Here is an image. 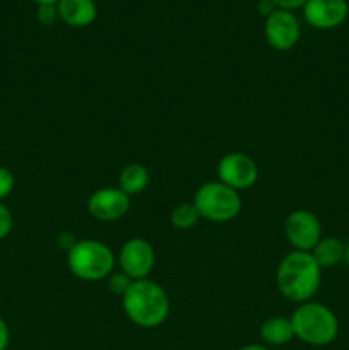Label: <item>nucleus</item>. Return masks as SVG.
Segmentation results:
<instances>
[{"instance_id":"16","label":"nucleus","mask_w":349,"mask_h":350,"mask_svg":"<svg viewBox=\"0 0 349 350\" xmlns=\"http://www.w3.org/2000/svg\"><path fill=\"white\" fill-rule=\"evenodd\" d=\"M198 219H201V214H198V211L195 208L194 202H192V204H187V202H185V204H180L178 207H174L173 211H171L170 215L171 224L177 229L194 228L198 222Z\"/></svg>"},{"instance_id":"8","label":"nucleus","mask_w":349,"mask_h":350,"mask_svg":"<svg viewBox=\"0 0 349 350\" xmlns=\"http://www.w3.org/2000/svg\"><path fill=\"white\" fill-rule=\"evenodd\" d=\"M154 250L149 241L142 238H132L122 246L118 256L120 270L132 280L147 279L154 267Z\"/></svg>"},{"instance_id":"23","label":"nucleus","mask_w":349,"mask_h":350,"mask_svg":"<svg viewBox=\"0 0 349 350\" xmlns=\"http://www.w3.org/2000/svg\"><path fill=\"white\" fill-rule=\"evenodd\" d=\"M9 338H10L9 327H7V323L3 321V318L0 317V350L7 349V345H9Z\"/></svg>"},{"instance_id":"15","label":"nucleus","mask_w":349,"mask_h":350,"mask_svg":"<svg viewBox=\"0 0 349 350\" xmlns=\"http://www.w3.org/2000/svg\"><path fill=\"white\" fill-rule=\"evenodd\" d=\"M310 253L320 269H328L344 260V243L337 238H324Z\"/></svg>"},{"instance_id":"9","label":"nucleus","mask_w":349,"mask_h":350,"mask_svg":"<svg viewBox=\"0 0 349 350\" xmlns=\"http://www.w3.org/2000/svg\"><path fill=\"white\" fill-rule=\"evenodd\" d=\"M88 211L101 222L118 221L130 211V197L120 188H99L89 197Z\"/></svg>"},{"instance_id":"4","label":"nucleus","mask_w":349,"mask_h":350,"mask_svg":"<svg viewBox=\"0 0 349 350\" xmlns=\"http://www.w3.org/2000/svg\"><path fill=\"white\" fill-rule=\"evenodd\" d=\"M68 269L77 279L96 282L108 279L115 269L112 250L96 239H81L68 250Z\"/></svg>"},{"instance_id":"24","label":"nucleus","mask_w":349,"mask_h":350,"mask_svg":"<svg viewBox=\"0 0 349 350\" xmlns=\"http://www.w3.org/2000/svg\"><path fill=\"white\" fill-rule=\"evenodd\" d=\"M238 350H269V349L263 347V345H259V344H248V345H243V347Z\"/></svg>"},{"instance_id":"22","label":"nucleus","mask_w":349,"mask_h":350,"mask_svg":"<svg viewBox=\"0 0 349 350\" xmlns=\"http://www.w3.org/2000/svg\"><path fill=\"white\" fill-rule=\"evenodd\" d=\"M257 9H259V12L262 14L263 17H269L270 14L276 12L277 7L272 0H259V5H257Z\"/></svg>"},{"instance_id":"7","label":"nucleus","mask_w":349,"mask_h":350,"mask_svg":"<svg viewBox=\"0 0 349 350\" xmlns=\"http://www.w3.org/2000/svg\"><path fill=\"white\" fill-rule=\"evenodd\" d=\"M219 181L233 190H246L253 187L259 178V167L250 156L243 152H229L218 164Z\"/></svg>"},{"instance_id":"2","label":"nucleus","mask_w":349,"mask_h":350,"mask_svg":"<svg viewBox=\"0 0 349 350\" xmlns=\"http://www.w3.org/2000/svg\"><path fill=\"white\" fill-rule=\"evenodd\" d=\"M122 303L127 318L140 328L159 327L170 313L166 291L149 279L133 280L129 293L122 297Z\"/></svg>"},{"instance_id":"19","label":"nucleus","mask_w":349,"mask_h":350,"mask_svg":"<svg viewBox=\"0 0 349 350\" xmlns=\"http://www.w3.org/2000/svg\"><path fill=\"white\" fill-rule=\"evenodd\" d=\"M14 185H16V178H14L12 171L0 166V202L12 193Z\"/></svg>"},{"instance_id":"1","label":"nucleus","mask_w":349,"mask_h":350,"mask_svg":"<svg viewBox=\"0 0 349 350\" xmlns=\"http://www.w3.org/2000/svg\"><path fill=\"white\" fill-rule=\"evenodd\" d=\"M322 280V269L311 253L293 252L281 260L276 272L277 289L293 303H307L317 294Z\"/></svg>"},{"instance_id":"26","label":"nucleus","mask_w":349,"mask_h":350,"mask_svg":"<svg viewBox=\"0 0 349 350\" xmlns=\"http://www.w3.org/2000/svg\"><path fill=\"white\" fill-rule=\"evenodd\" d=\"M34 2L40 5V3H58V0H34Z\"/></svg>"},{"instance_id":"12","label":"nucleus","mask_w":349,"mask_h":350,"mask_svg":"<svg viewBox=\"0 0 349 350\" xmlns=\"http://www.w3.org/2000/svg\"><path fill=\"white\" fill-rule=\"evenodd\" d=\"M58 19L72 27L89 26L96 19V3L92 0H58Z\"/></svg>"},{"instance_id":"6","label":"nucleus","mask_w":349,"mask_h":350,"mask_svg":"<svg viewBox=\"0 0 349 350\" xmlns=\"http://www.w3.org/2000/svg\"><path fill=\"white\" fill-rule=\"evenodd\" d=\"M284 234L296 252H308L322 239V228L317 215L310 211L291 212L284 222Z\"/></svg>"},{"instance_id":"18","label":"nucleus","mask_w":349,"mask_h":350,"mask_svg":"<svg viewBox=\"0 0 349 350\" xmlns=\"http://www.w3.org/2000/svg\"><path fill=\"white\" fill-rule=\"evenodd\" d=\"M38 21L44 26H50L58 19V7L57 3H40L38 5Z\"/></svg>"},{"instance_id":"10","label":"nucleus","mask_w":349,"mask_h":350,"mask_svg":"<svg viewBox=\"0 0 349 350\" xmlns=\"http://www.w3.org/2000/svg\"><path fill=\"white\" fill-rule=\"evenodd\" d=\"M263 34L267 43L276 50H291L300 40V23L289 10L277 9L266 17Z\"/></svg>"},{"instance_id":"14","label":"nucleus","mask_w":349,"mask_h":350,"mask_svg":"<svg viewBox=\"0 0 349 350\" xmlns=\"http://www.w3.org/2000/svg\"><path fill=\"white\" fill-rule=\"evenodd\" d=\"M118 185L120 190L129 195V197L130 195L142 193L147 185H149V171L140 163L127 164L122 173H120Z\"/></svg>"},{"instance_id":"13","label":"nucleus","mask_w":349,"mask_h":350,"mask_svg":"<svg viewBox=\"0 0 349 350\" xmlns=\"http://www.w3.org/2000/svg\"><path fill=\"white\" fill-rule=\"evenodd\" d=\"M260 337L267 345L289 344L294 338V328L291 318L272 317L267 318L260 327Z\"/></svg>"},{"instance_id":"11","label":"nucleus","mask_w":349,"mask_h":350,"mask_svg":"<svg viewBox=\"0 0 349 350\" xmlns=\"http://www.w3.org/2000/svg\"><path fill=\"white\" fill-rule=\"evenodd\" d=\"M349 12L348 0H307L305 19L317 29H334L341 26Z\"/></svg>"},{"instance_id":"3","label":"nucleus","mask_w":349,"mask_h":350,"mask_svg":"<svg viewBox=\"0 0 349 350\" xmlns=\"http://www.w3.org/2000/svg\"><path fill=\"white\" fill-rule=\"evenodd\" d=\"M294 337L313 347L332 344L339 334V321L334 311L313 301L301 303L291 317Z\"/></svg>"},{"instance_id":"20","label":"nucleus","mask_w":349,"mask_h":350,"mask_svg":"<svg viewBox=\"0 0 349 350\" xmlns=\"http://www.w3.org/2000/svg\"><path fill=\"white\" fill-rule=\"evenodd\" d=\"M12 231V214L9 208L0 202V239L7 238Z\"/></svg>"},{"instance_id":"21","label":"nucleus","mask_w":349,"mask_h":350,"mask_svg":"<svg viewBox=\"0 0 349 350\" xmlns=\"http://www.w3.org/2000/svg\"><path fill=\"white\" fill-rule=\"evenodd\" d=\"M276 3L277 9H284V10H293L298 9V7H303L307 3V0H272Z\"/></svg>"},{"instance_id":"17","label":"nucleus","mask_w":349,"mask_h":350,"mask_svg":"<svg viewBox=\"0 0 349 350\" xmlns=\"http://www.w3.org/2000/svg\"><path fill=\"white\" fill-rule=\"evenodd\" d=\"M132 284L133 280L127 273H123L122 270L120 272H112L108 277V289L113 294H116V296H125Z\"/></svg>"},{"instance_id":"25","label":"nucleus","mask_w":349,"mask_h":350,"mask_svg":"<svg viewBox=\"0 0 349 350\" xmlns=\"http://www.w3.org/2000/svg\"><path fill=\"white\" fill-rule=\"evenodd\" d=\"M344 262L349 265V243L344 245Z\"/></svg>"},{"instance_id":"5","label":"nucleus","mask_w":349,"mask_h":350,"mask_svg":"<svg viewBox=\"0 0 349 350\" xmlns=\"http://www.w3.org/2000/svg\"><path fill=\"white\" fill-rule=\"evenodd\" d=\"M194 205L202 219L211 222L233 221L242 211L240 193L221 181H209L198 187Z\"/></svg>"}]
</instances>
